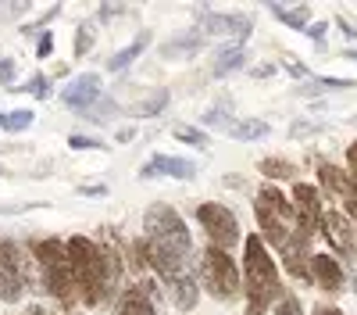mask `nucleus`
<instances>
[{
    "mask_svg": "<svg viewBox=\"0 0 357 315\" xmlns=\"http://www.w3.org/2000/svg\"><path fill=\"white\" fill-rule=\"evenodd\" d=\"M243 291H247V312L250 315H264L279 301V269L268 254V244L250 233L243 240Z\"/></svg>",
    "mask_w": 357,
    "mask_h": 315,
    "instance_id": "1",
    "label": "nucleus"
},
{
    "mask_svg": "<svg viewBox=\"0 0 357 315\" xmlns=\"http://www.w3.org/2000/svg\"><path fill=\"white\" fill-rule=\"evenodd\" d=\"M68 265L79 286V298L86 305H100L107 298V279H104V251L89 237H72L68 240Z\"/></svg>",
    "mask_w": 357,
    "mask_h": 315,
    "instance_id": "2",
    "label": "nucleus"
},
{
    "mask_svg": "<svg viewBox=\"0 0 357 315\" xmlns=\"http://www.w3.org/2000/svg\"><path fill=\"white\" fill-rule=\"evenodd\" d=\"M143 229H146V244L151 247L178 254V258L190 254V229L172 205H154L143 219Z\"/></svg>",
    "mask_w": 357,
    "mask_h": 315,
    "instance_id": "3",
    "label": "nucleus"
},
{
    "mask_svg": "<svg viewBox=\"0 0 357 315\" xmlns=\"http://www.w3.org/2000/svg\"><path fill=\"white\" fill-rule=\"evenodd\" d=\"M200 283L204 291L218 298V301H232L236 294H240V269H236L232 254L222 251V247H207L200 254Z\"/></svg>",
    "mask_w": 357,
    "mask_h": 315,
    "instance_id": "4",
    "label": "nucleus"
},
{
    "mask_svg": "<svg viewBox=\"0 0 357 315\" xmlns=\"http://www.w3.org/2000/svg\"><path fill=\"white\" fill-rule=\"evenodd\" d=\"M197 222L204 226V233L211 237L215 247L232 251L236 244H240V222H236V215H232L225 205H215V200H204V205H197Z\"/></svg>",
    "mask_w": 357,
    "mask_h": 315,
    "instance_id": "5",
    "label": "nucleus"
},
{
    "mask_svg": "<svg viewBox=\"0 0 357 315\" xmlns=\"http://www.w3.org/2000/svg\"><path fill=\"white\" fill-rule=\"evenodd\" d=\"M293 215H296V229H301L304 237H314L318 229H325L321 193L311 183H296L293 186Z\"/></svg>",
    "mask_w": 357,
    "mask_h": 315,
    "instance_id": "6",
    "label": "nucleus"
},
{
    "mask_svg": "<svg viewBox=\"0 0 357 315\" xmlns=\"http://www.w3.org/2000/svg\"><path fill=\"white\" fill-rule=\"evenodd\" d=\"M279 254H282V265H286L289 276L311 279V251H307V237L301 233V229H293L289 240L279 247Z\"/></svg>",
    "mask_w": 357,
    "mask_h": 315,
    "instance_id": "7",
    "label": "nucleus"
},
{
    "mask_svg": "<svg viewBox=\"0 0 357 315\" xmlns=\"http://www.w3.org/2000/svg\"><path fill=\"white\" fill-rule=\"evenodd\" d=\"M61 101L75 111H86V108H93L100 101V75L97 72H86L79 79H72L65 90H61Z\"/></svg>",
    "mask_w": 357,
    "mask_h": 315,
    "instance_id": "8",
    "label": "nucleus"
},
{
    "mask_svg": "<svg viewBox=\"0 0 357 315\" xmlns=\"http://www.w3.org/2000/svg\"><path fill=\"white\" fill-rule=\"evenodd\" d=\"M325 237H329V244H333L340 254L354 258V251H357V233H354V226L347 222L343 212H325Z\"/></svg>",
    "mask_w": 357,
    "mask_h": 315,
    "instance_id": "9",
    "label": "nucleus"
},
{
    "mask_svg": "<svg viewBox=\"0 0 357 315\" xmlns=\"http://www.w3.org/2000/svg\"><path fill=\"white\" fill-rule=\"evenodd\" d=\"M311 279L321 286L325 294H336L343 286V265L333 254H311Z\"/></svg>",
    "mask_w": 357,
    "mask_h": 315,
    "instance_id": "10",
    "label": "nucleus"
},
{
    "mask_svg": "<svg viewBox=\"0 0 357 315\" xmlns=\"http://www.w3.org/2000/svg\"><path fill=\"white\" fill-rule=\"evenodd\" d=\"M204 29L207 33H218V36H236V40H247L250 36V15H204Z\"/></svg>",
    "mask_w": 357,
    "mask_h": 315,
    "instance_id": "11",
    "label": "nucleus"
},
{
    "mask_svg": "<svg viewBox=\"0 0 357 315\" xmlns=\"http://www.w3.org/2000/svg\"><path fill=\"white\" fill-rule=\"evenodd\" d=\"M165 283H168V298H172V305H175V308L190 312V308L197 305V298H200V283H197V276H193L190 269L175 272V276H172V279H165Z\"/></svg>",
    "mask_w": 357,
    "mask_h": 315,
    "instance_id": "12",
    "label": "nucleus"
},
{
    "mask_svg": "<svg viewBox=\"0 0 357 315\" xmlns=\"http://www.w3.org/2000/svg\"><path fill=\"white\" fill-rule=\"evenodd\" d=\"M254 208H261V212H268V215L282 219L286 226L296 219V215H293V200H286V193L275 190V186H261V190H257V200H254Z\"/></svg>",
    "mask_w": 357,
    "mask_h": 315,
    "instance_id": "13",
    "label": "nucleus"
},
{
    "mask_svg": "<svg viewBox=\"0 0 357 315\" xmlns=\"http://www.w3.org/2000/svg\"><path fill=\"white\" fill-rule=\"evenodd\" d=\"M154 172H165V176H175V180H193L197 176V165L186 161V158H168V154H158L143 165V176H154Z\"/></svg>",
    "mask_w": 357,
    "mask_h": 315,
    "instance_id": "14",
    "label": "nucleus"
},
{
    "mask_svg": "<svg viewBox=\"0 0 357 315\" xmlns=\"http://www.w3.org/2000/svg\"><path fill=\"white\" fill-rule=\"evenodd\" d=\"M114 315H158V312H154V305H151V294H146L143 286H132V291L122 294Z\"/></svg>",
    "mask_w": 357,
    "mask_h": 315,
    "instance_id": "15",
    "label": "nucleus"
},
{
    "mask_svg": "<svg viewBox=\"0 0 357 315\" xmlns=\"http://www.w3.org/2000/svg\"><path fill=\"white\" fill-rule=\"evenodd\" d=\"M243 65H247V50H243V43H232V47H222V50L215 54L211 72H215V75H229V72H240Z\"/></svg>",
    "mask_w": 357,
    "mask_h": 315,
    "instance_id": "16",
    "label": "nucleus"
},
{
    "mask_svg": "<svg viewBox=\"0 0 357 315\" xmlns=\"http://www.w3.org/2000/svg\"><path fill=\"white\" fill-rule=\"evenodd\" d=\"M204 47V33L200 29H193V33H186L183 40H172V43H165L161 47V57H172V61H178V57H190V54H197Z\"/></svg>",
    "mask_w": 357,
    "mask_h": 315,
    "instance_id": "17",
    "label": "nucleus"
},
{
    "mask_svg": "<svg viewBox=\"0 0 357 315\" xmlns=\"http://www.w3.org/2000/svg\"><path fill=\"white\" fill-rule=\"evenodd\" d=\"M146 43H151V36L143 33V36H139V40H132V43H129L126 50L111 54V57H107V72H126V68H129V65L136 61V57H139V54L146 50Z\"/></svg>",
    "mask_w": 357,
    "mask_h": 315,
    "instance_id": "18",
    "label": "nucleus"
},
{
    "mask_svg": "<svg viewBox=\"0 0 357 315\" xmlns=\"http://www.w3.org/2000/svg\"><path fill=\"white\" fill-rule=\"evenodd\" d=\"M225 133H229V136H236V140H261V136H268V122H257V119H240V122H232Z\"/></svg>",
    "mask_w": 357,
    "mask_h": 315,
    "instance_id": "19",
    "label": "nucleus"
},
{
    "mask_svg": "<svg viewBox=\"0 0 357 315\" xmlns=\"http://www.w3.org/2000/svg\"><path fill=\"white\" fill-rule=\"evenodd\" d=\"M261 176H268V180H289V176H296V168L286 158H264L261 161Z\"/></svg>",
    "mask_w": 357,
    "mask_h": 315,
    "instance_id": "20",
    "label": "nucleus"
},
{
    "mask_svg": "<svg viewBox=\"0 0 357 315\" xmlns=\"http://www.w3.org/2000/svg\"><path fill=\"white\" fill-rule=\"evenodd\" d=\"M29 126H33V111H25V108L0 115V129H8V133H22V129H29Z\"/></svg>",
    "mask_w": 357,
    "mask_h": 315,
    "instance_id": "21",
    "label": "nucleus"
},
{
    "mask_svg": "<svg viewBox=\"0 0 357 315\" xmlns=\"http://www.w3.org/2000/svg\"><path fill=\"white\" fill-rule=\"evenodd\" d=\"M272 11H275V18H282L286 25H293V29H304L307 25V18H311V8L307 4H301V8H279V4H272Z\"/></svg>",
    "mask_w": 357,
    "mask_h": 315,
    "instance_id": "22",
    "label": "nucleus"
},
{
    "mask_svg": "<svg viewBox=\"0 0 357 315\" xmlns=\"http://www.w3.org/2000/svg\"><path fill=\"white\" fill-rule=\"evenodd\" d=\"M172 136L183 143H193V147H207V133H200L193 126H172Z\"/></svg>",
    "mask_w": 357,
    "mask_h": 315,
    "instance_id": "23",
    "label": "nucleus"
},
{
    "mask_svg": "<svg viewBox=\"0 0 357 315\" xmlns=\"http://www.w3.org/2000/svg\"><path fill=\"white\" fill-rule=\"evenodd\" d=\"M272 308H275V315H304V308H301V301H296L293 294H286V291L279 294V301H275Z\"/></svg>",
    "mask_w": 357,
    "mask_h": 315,
    "instance_id": "24",
    "label": "nucleus"
},
{
    "mask_svg": "<svg viewBox=\"0 0 357 315\" xmlns=\"http://www.w3.org/2000/svg\"><path fill=\"white\" fill-rule=\"evenodd\" d=\"M89 47H93V29L82 25V29H79V36H75V57H82Z\"/></svg>",
    "mask_w": 357,
    "mask_h": 315,
    "instance_id": "25",
    "label": "nucleus"
},
{
    "mask_svg": "<svg viewBox=\"0 0 357 315\" xmlns=\"http://www.w3.org/2000/svg\"><path fill=\"white\" fill-rule=\"evenodd\" d=\"M165 104H168V94H165V90H158V94H154L151 101H146V104H139V115H158Z\"/></svg>",
    "mask_w": 357,
    "mask_h": 315,
    "instance_id": "26",
    "label": "nucleus"
},
{
    "mask_svg": "<svg viewBox=\"0 0 357 315\" xmlns=\"http://www.w3.org/2000/svg\"><path fill=\"white\" fill-rule=\"evenodd\" d=\"M75 151H93V147H100V140H93V136H72L68 140Z\"/></svg>",
    "mask_w": 357,
    "mask_h": 315,
    "instance_id": "27",
    "label": "nucleus"
},
{
    "mask_svg": "<svg viewBox=\"0 0 357 315\" xmlns=\"http://www.w3.org/2000/svg\"><path fill=\"white\" fill-rule=\"evenodd\" d=\"M11 79H15V61L0 57V82H11Z\"/></svg>",
    "mask_w": 357,
    "mask_h": 315,
    "instance_id": "28",
    "label": "nucleus"
},
{
    "mask_svg": "<svg viewBox=\"0 0 357 315\" xmlns=\"http://www.w3.org/2000/svg\"><path fill=\"white\" fill-rule=\"evenodd\" d=\"M25 90H33L36 97H47V94H50V90H47V79H43V75H36L33 82H29V86H25Z\"/></svg>",
    "mask_w": 357,
    "mask_h": 315,
    "instance_id": "29",
    "label": "nucleus"
},
{
    "mask_svg": "<svg viewBox=\"0 0 357 315\" xmlns=\"http://www.w3.org/2000/svg\"><path fill=\"white\" fill-rule=\"evenodd\" d=\"M307 36H311L314 43H325V22H314V25L307 29Z\"/></svg>",
    "mask_w": 357,
    "mask_h": 315,
    "instance_id": "30",
    "label": "nucleus"
},
{
    "mask_svg": "<svg viewBox=\"0 0 357 315\" xmlns=\"http://www.w3.org/2000/svg\"><path fill=\"white\" fill-rule=\"evenodd\" d=\"M50 47H54V36L47 33V36L40 40V47H36V54H40V57H47V54H50Z\"/></svg>",
    "mask_w": 357,
    "mask_h": 315,
    "instance_id": "31",
    "label": "nucleus"
},
{
    "mask_svg": "<svg viewBox=\"0 0 357 315\" xmlns=\"http://www.w3.org/2000/svg\"><path fill=\"white\" fill-rule=\"evenodd\" d=\"M347 158H350V168H354V176H357V143L350 147V154H347Z\"/></svg>",
    "mask_w": 357,
    "mask_h": 315,
    "instance_id": "32",
    "label": "nucleus"
},
{
    "mask_svg": "<svg viewBox=\"0 0 357 315\" xmlns=\"http://www.w3.org/2000/svg\"><path fill=\"white\" fill-rule=\"evenodd\" d=\"M314 315H343L340 308H314Z\"/></svg>",
    "mask_w": 357,
    "mask_h": 315,
    "instance_id": "33",
    "label": "nucleus"
},
{
    "mask_svg": "<svg viewBox=\"0 0 357 315\" xmlns=\"http://www.w3.org/2000/svg\"><path fill=\"white\" fill-rule=\"evenodd\" d=\"M343 57H347V61H357V47H350V50H343Z\"/></svg>",
    "mask_w": 357,
    "mask_h": 315,
    "instance_id": "34",
    "label": "nucleus"
},
{
    "mask_svg": "<svg viewBox=\"0 0 357 315\" xmlns=\"http://www.w3.org/2000/svg\"><path fill=\"white\" fill-rule=\"evenodd\" d=\"M25 315H47V312H43V308H29Z\"/></svg>",
    "mask_w": 357,
    "mask_h": 315,
    "instance_id": "35",
    "label": "nucleus"
}]
</instances>
